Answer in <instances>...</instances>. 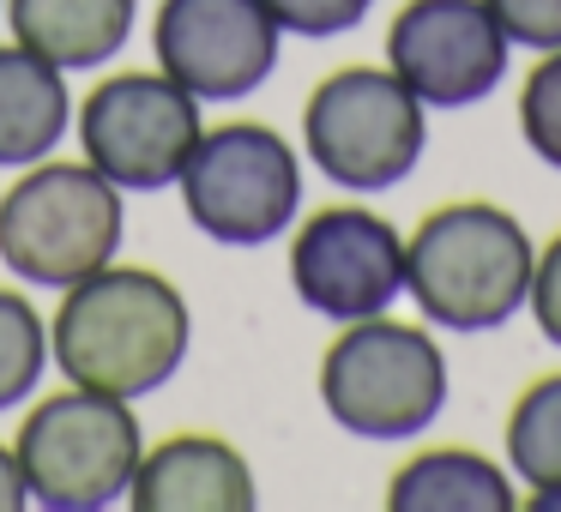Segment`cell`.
Returning a JSON list of instances; mask_svg holds the SVG:
<instances>
[{
    "label": "cell",
    "mask_w": 561,
    "mask_h": 512,
    "mask_svg": "<svg viewBox=\"0 0 561 512\" xmlns=\"http://www.w3.org/2000/svg\"><path fill=\"white\" fill-rule=\"evenodd\" d=\"M187 338H194V314L182 290L163 271L110 259L103 271L67 283L49 326V356L67 386L134 404L175 380V368L187 362Z\"/></svg>",
    "instance_id": "obj_1"
},
{
    "label": "cell",
    "mask_w": 561,
    "mask_h": 512,
    "mask_svg": "<svg viewBox=\"0 0 561 512\" xmlns=\"http://www.w3.org/2000/svg\"><path fill=\"white\" fill-rule=\"evenodd\" d=\"M537 247L525 223L495 199H453L435 206L404 235V295L440 331H501L525 314Z\"/></svg>",
    "instance_id": "obj_2"
},
{
    "label": "cell",
    "mask_w": 561,
    "mask_h": 512,
    "mask_svg": "<svg viewBox=\"0 0 561 512\" xmlns=\"http://www.w3.org/2000/svg\"><path fill=\"white\" fill-rule=\"evenodd\" d=\"M447 350L404 319H351L320 356V404L356 440H416L447 410Z\"/></svg>",
    "instance_id": "obj_3"
},
{
    "label": "cell",
    "mask_w": 561,
    "mask_h": 512,
    "mask_svg": "<svg viewBox=\"0 0 561 512\" xmlns=\"http://www.w3.org/2000/svg\"><path fill=\"white\" fill-rule=\"evenodd\" d=\"M308 163L344 194L411 182L428 151V109L392 67H339L302 103Z\"/></svg>",
    "instance_id": "obj_4"
},
{
    "label": "cell",
    "mask_w": 561,
    "mask_h": 512,
    "mask_svg": "<svg viewBox=\"0 0 561 512\" xmlns=\"http://www.w3.org/2000/svg\"><path fill=\"white\" fill-rule=\"evenodd\" d=\"M122 187L91 163L43 158L0 194V259L37 290H67L103 271L122 254Z\"/></svg>",
    "instance_id": "obj_5"
},
{
    "label": "cell",
    "mask_w": 561,
    "mask_h": 512,
    "mask_svg": "<svg viewBox=\"0 0 561 512\" xmlns=\"http://www.w3.org/2000/svg\"><path fill=\"white\" fill-rule=\"evenodd\" d=\"M13 452L43 512H103L127 500L146 434L127 398L67 386L25 416Z\"/></svg>",
    "instance_id": "obj_6"
},
{
    "label": "cell",
    "mask_w": 561,
    "mask_h": 512,
    "mask_svg": "<svg viewBox=\"0 0 561 512\" xmlns=\"http://www.w3.org/2000/svg\"><path fill=\"white\" fill-rule=\"evenodd\" d=\"M182 206L206 242L218 247H266L302 211V158L266 121L206 127L182 170Z\"/></svg>",
    "instance_id": "obj_7"
},
{
    "label": "cell",
    "mask_w": 561,
    "mask_h": 512,
    "mask_svg": "<svg viewBox=\"0 0 561 512\" xmlns=\"http://www.w3.org/2000/svg\"><path fill=\"white\" fill-rule=\"evenodd\" d=\"M199 97H187L170 73H115L79 109V146L98 175L122 194H163L182 182L199 146Z\"/></svg>",
    "instance_id": "obj_8"
},
{
    "label": "cell",
    "mask_w": 561,
    "mask_h": 512,
    "mask_svg": "<svg viewBox=\"0 0 561 512\" xmlns=\"http://www.w3.org/2000/svg\"><path fill=\"white\" fill-rule=\"evenodd\" d=\"M290 290L332 326L387 314L404 295V235L368 206H320L290 242Z\"/></svg>",
    "instance_id": "obj_9"
},
{
    "label": "cell",
    "mask_w": 561,
    "mask_h": 512,
    "mask_svg": "<svg viewBox=\"0 0 561 512\" xmlns=\"http://www.w3.org/2000/svg\"><path fill=\"white\" fill-rule=\"evenodd\" d=\"M513 43L483 0H404L387 25V67L423 109H477L507 79Z\"/></svg>",
    "instance_id": "obj_10"
},
{
    "label": "cell",
    "mask_w": 561,
    "mask_h": 512,
    "mask_svg": "<svg viewBox=\"0 0 561 512\" xmlns=\"http://www.w3.org/2000/svg\"><path fill=\"white\" fill-rule=\"evenodd\" d=\"M278 19L266 0H163L151 19L158 73L199 103H242L278 67Z\"/></svg>",
    "instance_id": "obj_11"
},
{
    "label": "cell",
    "mask_w": 561,
    "mask_h": 512,
    "mask_svg": "<svg viewBox=\"0 0 561 512\" xmlns=\"http://www.w3.org/2000/svg\"><path fill=\"white\" fill-rule=\"evenodd\" d=\"M139 512H254V464L218 434H170L139 452L134 488Z\"/></svg>",
    "instance_id": "obj_12"
},
{
    "label": "cell",
    "mask_w": 561,
    "mask_h": 512,
    "mask_svg": "<svg viewBox=\"0 0 561 512\" xmlns=\"http://www.w3.org/2000/svg\"><path fill=\"white\" fill-rule=\"evenodd\" d=\"M67 121H73V97L61 67L25 43L0 49V170H31L55 158Z\"/></svg>",
    "instance_id": "obj_13"
},
{
    "label": "cell",
    "mask_w": 561,
    "mask_h": 512,
    "mask_svg": "<svg viewBox=\"0 0 561 512\" xmlns=\"http://www.w3.org/2000/svg\"><path fill=\"white\" fill-rule=\"evenodd\" d=\"M134 13L139 0H7L13 43L37 49L61 73L103 67L110 55H122V43L134 37Z\"/></svg>",
    "instance_id": "obj_14"
},
{
    "label": "cell",
    "mask_w": 561,
    "mask_h": 512,
    "mask_svg": "<svg viewBox=\"0 0 561 512\" xmlns=\"http://www.w3.org/2000/svg\"><path fill=\"white\" fill-rule=\"evenodd\" d=\"M392 512H513L519 488L513 470L471 446H428L404 458L387 482Z\"/></svg>",
    "instance_id": "obj_15"
},
{
    "label": "cell",
    "mask_w": 561,
    "mask_h": 512,
    "mask_svg": "<svg viewBox=\"0 0 561 512\" xmlns=\"http://www.w3.org/2000/svg\"><path fill=\"white\" fill-rule=\"evenodd\" d=\"M501 452L525 488H561V374H537L513 398Z\"/></svg>",
    "instance_id": "obj_16"
},
{
    "label": "cell",
    "mask_w": 561,
    "mask_h": 512,
    "mask_svg": "<svg viewBox=\"0 0 561 512\" xmlns=\"http://www.w3.org/2000/svg\"><path fill=\"white\" fill-rule=\"evenodd\" d=\"M43 368H49V326L31 307V295L0 290V410L25 404L43 386Z\"/></svg>",
    "instance_id": "obj_17"
},
{
    "label": "cell",
    "mask_w": 561,
    "mask_h": 512,
    "mask_svg": "<svg viewBox=\"0 0 561 512\" xmlns=\"http://www.w3.org/2000/svg\"><path fill=\"white\" fill-rule=\"evenodd\" d=\"M519 133L543 170L561 175V49L537 55V67L519 85Z\"/></svg>",
    "instance_id": "obj_18"
},
{
    "label": "cell",
    "mask_w": 561,
    "mask_h": 512,
    "mask_svg": "<svg viewBox=\"0 0 561 512\" xmlns=\"http://www.w3.org/2000/svg\"><path fill=\"white\" fill-rule=\"evenodd\" d=\"M375 0H266V13L278 19L284 37H308V43H327V37H344L368 19Z\"/></svg>",
    "instance_id": "obj_19"
},
{
    "label": "cell",
    "mask_w": 561,
    "mask_h": 512,
    "mask_svg": "<svg viewBox=\"0 0 561 512\" xmlns=\"http://www.w3.org/2000/svg\"><path fill=\"white\" fill-rule=\"evenodd\" d=\"M495 25L507 31L513 49H531V55H549L561 49V0H483Z\"/></svg>",
    "instance_id": "obj_20"
},
{
    "label": "cell",
    "mask_w": 561,
    "mask_h": 512,
    "mask_svg": "<svg viewBox=\"0 0 561 512\" xmlns=\"http://www.w3.org/2000/svg\"><path fill=\"white\" fill-rule=\"evenodd\" d=\"M525 307H531V319H537V331H543V344H556V350H561V235H549V242L537 247L531 295H525Z\"/></svg>",
    "instance_id": "obj_21"
},
{
    "label": "cell",
    "mask_w": 561,
    "mask_h": 512,
    "mask_svg": "<svg viewBox=\"0 0 561 512\" xmlns=\"http://www.w3.org/2000/svg\"><path fill=\"white\" fill-rule=\"evenodd\" d=\"M31 507V488H25V470H19V452L0 446V512H19Z\"/></svg>",
    "instance_id": "obj_22"
},
{
    "label": "cell",
    "mask_w": 561,
    "mask_h": 512,
    "mask_svg": "<svg viewBox=\"0 0 561 512\" xmlns=\"http://www.w3.org/2000/svg\"><path fill=\"white\" fill-rule=\"evenodd\" d=\"M519 507H531V512H561V488H525Z\"/></svg>",
    "instance_id": "obj_23"
},
{
    "label": "cell",
    "mask_w": 561,
    "mask_h": 512,
    "mask_svg": "<svg viewBox=\"0 0 561 512\" xmlns=\"http://www.w3.org/2000/svg\"><path fill=\"white\" fill-rule=\"evenodd\" d=\"M0 13H7V0H0Z\"/></svg>",
    "instance_id": "obj_24"
}]
</instances>
